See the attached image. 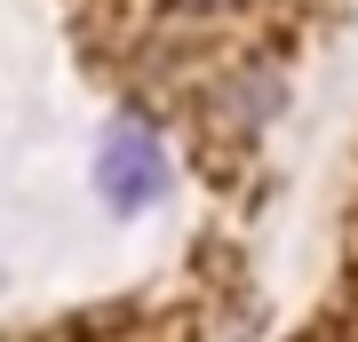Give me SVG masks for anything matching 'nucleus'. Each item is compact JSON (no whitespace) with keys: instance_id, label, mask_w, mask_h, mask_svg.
Segmentation results:
<instances>
[{"instance_id":"nucleus-2","label":"nucleus","mask_w":358,"mask_h":342,"mask_svg":"<svg viewBox=\"0 0 358 342\" xmlns=\"http://www.w3.org/2000/svg\"><path fill=\"white\" fill-rule=\"evenodd\" d=\"M183 16H215V8H239V0H176Z\"/></svg>"},{"instance_id":"nucleus-1","label":"nucleus","mask_w":358,"mask_h":342,"mask_svg":"<svg viewBox=\"0 0 358 342\" xmlns=\"http://www.w3.org/2000/svg\"><path fill=\"white\" fill-rule=\"evenodd\" d=\"M103 191H112L120 207H143V199L159 191V152H152L143 136H120L112 159H103Z\"/></svg>"}]
</instances>
